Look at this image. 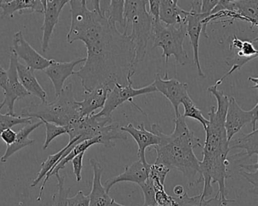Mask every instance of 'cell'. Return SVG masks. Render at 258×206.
Here are the masks:
<instances>
[{"label":"cell","instance_id":"cell-13","mask_svg":"<svg viewBox=\"0 0 258 206\" xmlns=\"http://www.w3.org/2000/svg\"><path fill=\"white\" fill-rule=\"evenodd\" d=\"M210 15L202 14L190 10L186 19V33L189 37L190 43L193 49V61L197 67L198 74L201 77H206L202 70L199 60V40L202 34L204 20L209 17Z\"/></svg>","mask_w":258,"mask_h":206},{"label":"cell","instance_id":"cell-7","mask_svg":"<svg viewBox=\"0 0 258 206\" xmlns=\"http://www.w3.org/2000/svg\"><path fill=\"white\" fill-rule=\"evenodd\" d=\"M132 85V81L128 82L127 85H120L118 83L114 84V88H111V91L108 94L104 108H102L100 112L96 114V116H97V117H111V114L119 106L126 101H129L136 108H138L142 113H143L141 109L135 105L133 100H134V97H138V96L155 92V91H157L156 88H155L153 83L140 88H134Z\"/></svg>","mask_w":258,"mask_h":206},{"label":"cell","instance_id":"cell-29","mask_svg":"<svg viewBox=\"0 0 258 206\" xmlns=\"http://www.w3.org/2000/svg\"><path fill=\"white\" fill-rule=\"evenodd\" d=\"M152 180L154 190H155V199L158 206H176L177 199L176 197L168 195L164 189V184L161 183L157 177L148 176Z\"/></svg>","mask_w":258,"mask_h":206},{"label":"cell","instance_id":"cell-33","mask_svg":"<svg viewBox=\"0 0 258 206\" xmlns=\"http://www.w3.org/2000/svg\"><path fill=\"white\" fill-rule=\"evenodd\" d=\"M41 121L46 126V141L43 144V149L46 150L55 138L60 135L67 134V131H66V127H63V126H57L53 123H48L43 120H41Z\"/></svg>","mask_w":258,"mask_h":206},{"label":"cell","instance_id":"cell-3","mask_svg":"<svg viewBox=\"0 0 258 206\" xmlns=\"http://www.w3.org/2000/svg\"><path fill=\"white\" fill-rule=\"evenodd\" d=\"M173 122L174 129L170 135L164 134L159 124H153L151 128V132L161 139L158 145L152 147L157 153L155 163L180 171L186 178L188 186H193L202 182L197 177L200 160L194 153L195 148L202 147L200 138L188 128L180 113L175 115Z\"/></svg>","mask_w":258,"mask_h":206},{"label":"cell","instance_id":"cell-19","mask_svg":"<svg viewBox=\"0 0 258 206\" xmlns=\"http://www.w3.org/2000/svg\"><path fill=\"white\" fill-rule=\"evenodd\" d=\"M0 9L3 10L1 19H13L16 12L20 15L44 13L42 0H0Z\"/></svg>","mask_w":258,"mask_h":206},{"label":"cell","instance_id":"cell-31","mask_svg":"<svg viewBox=\"0 0 258 206\" xmlns=\"http://www.w3.org/2000/svg\"><path fill=\"white\" fill-rule=\"evenodd\" d=\"M56 177L57 192L52 195V201L51 206H67V198L70 193L71 187L66 186V177L59 174L55 175Z\"/></svg>","mask_w":258,"mask_h":206},{"label":"cell","instance_id":"cell-8","mask_svg":"<svg viewBox=\"0 0 258 206\" xmlns=\"http://www.w3.org/2000/svg\"><path fill=\"white\" fill-rule=\"evenodd\" d=\"M257 108L258 103H256L250 111H244L240 108L235 97H229L225 119V128L228 141H230L234 135L241 132V129L249 123L251 124L253 130L256 129Z\"/></svg>","mask_w":258,"mask_h":206},{"label":"cell","instance_id":"cell-30","mask_svg":"<svg viewBox=\"0 0 258 206\" xmlns=\"http://www.w3.org/2000/svg\"><path fill=\"white\" fill-rule=\"evenodd\" d=\"M181 105H182L184 108V114H182L184 118L189 117L193 120H197L202 125L204 129H205L208 123V120L204 117L202 111L198 108L197 105L195 104L189 95L187 96L182 100Z\"/></svg>","mask_w":258,"mask_h":206},{"label":"cell","instance_id":"cell-20","mask_svg":"<svg viewBox=\"0 0 258 206\" xmlns=\"http://www.w3.org/2000/svg\"><path fill=\"white\" fill-rule=\"evenodd\" d=\"M81 142H82V141H81L79 138H75V139L72 140V141H69V144H68V145H66L64 148L61 149L58 153L48 156L47 159L41 164V169L37 173V177L33 180L31 184L32 187H35V186L44 178L43 183H42L41 187H40V193H39L38 197H37V201H40V200L42 199L45 186H46V183H47L49 179L50 178L51 173H52L55 167L56 166L57 164L59 162L60 159H61V156L64 154V152H66L72 144H75V143Z\"/></svg>","mask_w":258,"mask_h":206},{"label":"cell","instance_id":"cell-5","mask_svg":"<svg viewBox=\"0 0 258 206\" xmlns=\"http://www.w3.org/2000/svg\"><path fill=\"white\" fill-rule=\"evenodd\" d=\"M148 0H126L124 2L125 25H132L129 37L136 49V66L144 60L147 52L148 43L152 37L153 19L146 10Z\"/></svg>","mask_w":258,"mask_h":206},{"label":"cell","instance_id":"cell-28","mask_svg":"<svg viewBox=\"0 0 258 206\" xmlns=\"http://www.w3.org/2000/svg\"><path fill=\"white\" fill-rule=\"evenodd\" d=\"M176 206H223L218 194H216L213 198H202L201 193L195 196H190L186 192L181 196L176 197Z\"/></svg>","mask_w":258,"mask_h":206},{"label":"cell","instance_id":"cell-2","mask_svg":"<svg viewBox=\"0 0 258 206\" xmlns=\"http://www.w3.org/2000/svg\"><path fill=\"white\" fill-rule=\"evenodd\" d=\"M217 100V108L213 106L208 115V123L205 128L206 133L205 144L202 150V160L199 165V175L204 183V189L201 195L208 198L214 192L213 183L218 184V194L223 206L234 200L228 199V189L226 180L228 177L229 165V143L225 128V119L227 111L229 98L217 85H211L208 88Z\"/></svg>","mask_w":258,"mask_h":206},{"label":"cell","instance_id":"cell-15","mask_svg":"<svg viewBox=\"0 0 258 206\" xmlns=\"http://www.w3.org/2000/svg\"><path fill=\"white\" fill-rule=\"evenodd\" d=\"M85 61L86 58H78L69 62H59L54 60L50 66L43 70L53 84L55 97L61 94L66 79L75 74V67Z\"/></svg>","mask_w":258,"mask_h":206},{"label":"cell","instance_id":"cell-42","mask_svg":"<svg viewBox=\"0 0 258 206\" xmlns=\"http://www.w3.org/2000/svg\"><path fill=\"white\" fill-rule=\"evenodd\" d=\"M173 192L177 195V197H179L185 192V190H184L183 186H181V185H177L173 189Z\"/></svg>","mask_w":258,"mask_h":206},{"label":"cell","instance_id":"cell-21","mask_svg":"<svg viewBox=\"0 0 258 206\" xmlns=\"http://www.w3.org/2000/svg\"><path fill=\"white\" fill-rule=\"evenodd\" d=\"M18 77L22 83V86L30 94L36 96L41 100V102H46L47 94L39 83L34 71L25 64H22L18 61L16 64Z\"/></svg>","mask_w":258,"mask_h":206},{"label":"cell","instance_id":"cell-14","mask_svg":"<svg viewBox=\"0 0 258 206\" xmlns=\"http://www.w3.org/2000/svg\"><path fill=\"white\" fill-rule=\"evenodd\" d=\"M90 164L93 168V178L91 192L88 195L90 198L89 206H126L119 204L110 197L104 188L101 181L104 169L100 162L93 158L90 159Z\"/></svg>","mask_w":258,"mask_h":206},{"label":"cell","instance_id":"cell-39","mask_svg":"<svg viewBox=\"0 0 258 206\" xmlns=\"http://www.w3.org/2000/svg\"><path fill=\"white\" fill-rule=\"evenodd\" d=\"M17 132L12 129H7L0 135V138L7 144V146L12 145L16 141Z\"/></svg>","mask_w":258,"mask_h":206},{"label":"cell","instance_id":"cell-37","mask_svg":"<svg viewBox=\"0 0 258 206\" xmlns=\"http://www.w3.org/2000/svg\"><path fill=\"white\" fill-rule=\"evenodd\" d=\"M86 152L80 153L78 156H75L72 160V165H73L74 174L76 177L77 182H80L82 179V169H83V159H84V155Z\"/></svg>","mask_w":258,"mask_h":206},{"label":"cell","instance_id":"cell-34","mask_svg":"<svg viewBox=\"0 0 258 206\" xmlns=\"http://www.w3.org/2000/svg\"><path fill=\"white\" fill-rule=\"evenodd\" d=\"M240 167H241L240 172L241 175L244 176V178L250 182L256 189L257 188V162L251 165H240Z\"/></svg>","mask_w":258,"mask_h":206},{"label":"cell","instance_id":"cell-41","mask_svg":"<svg viewBox=\"0 0 258 206\" xmlns=\"http://www.w3.org/2000/svg\"><path fill=\"white\" fill-rule=\"evenodd\" d=\"M8 79V72L0 65V88L5 89Z\"/></svg>","mask_w":258,"mask_h":206},{"label":"cell","instance_id":"cell-18","mask_svg":"<svg viewBox=\"0 0 258 206\" xmlns=\"http://www.w3.org/2000/svg\"><path fill=\"white\" fill-rule=\"evenodd\" d=\"M120 130L125 133L129 134L134 138L138 146V151H137L138 159L144 163L147 162L146 158V150L148 147L158 145L161 141L159 137L152 133V132L146 130L143 123L139 125L137 127H135L134 125L130 123L126 126L120 127Z\"/></svg>","mask_w":258,"mask_h":206},{"label":"cell","instance_id":"cell-1","mask_svg":"<svg viewBox=\"0 0 258 206\" xmlns=\"http://www.w3.org/2000/svg\"><path fill=\"white\" fill-rule=\"evenodd\" d=\"M90 2L93 10L86 0L69 1L72 23L68 43L81 40L87 50L85 64L75 75L87 92L101 84L127 85L137 70L135 46L127 32H119L102 14L100 1Z\"/></svg>","mask_w":258,"mask_h":206},{"label":"cell","instance_id":"cell-17","mask_svg":"<svg viewBox=\"0 0 258 206\" xmlns=\"http://www.w3.org/2000/svg\"><path fill=\"white\" fill-rule=\"evenodd\" d=\"M111 88L108 84H101L89 92L84 91V100L78 101L81 117H90L95 111L102 109Z\"/></svg>","mask_w":258,"mask_h":206},{"label":"cell","instance_id":"cell-10","mask_svg":"<svg viewBox=\"0 0 258 206\" xmlns=\"http://www.w3.org/2000/svg\"><path fill=\"white\" fill-rule=\"evenodd\" d=\"M13 50L17 55L25 61L26 66L35 70H44L53 62V59H47L35 50L28 41L25 40L22 31L16 33L13 36Z\"/></svg>","mask_w":258,"mask_h":206},{"label":"cell","instance_id":"cell-26","mask_svg":"<svg viewBox=\"0 0 258 206\" xmlns=\"http://www.w3.org/2000/svg\"><path fill=\"white\" fill-rule=\"evenodd\" d=\"M233 3L234 12L242 19L248 22L252 28H257V0H235Z\"/></svg>","mask_w":258,"mask_h":206},{"label":"cell","instance_id":"cell-24","mask_svg":"<svg viewBox=\"0 0 258 206\" xmlns=\"http://www.w3.org/2000/svg\"><path fill=\"white\" fill-rule=\"evenodd\" d=\"M43 124V122L34 123V124L26 125L25 127L22 128L21 130L17 132L16 141L12 145L7 146V150L4 156L0 158V162L2 163H6L8 159L15 153H17L19 150H22L28 146L33 145L35 143V140L30 139L29 135L36 129Z\"/></svg>","mask_w":258,"mask_h":206},{"label":"cell","instance_id":"cell-38","mask_svg":"<svg viewBox=\"0 0 258 206\" xmlns=\"http://www.w3.org/2000/svg\"><path fill=\"white\" fill-rule=\"evenodd\" d=\"M149 14L152 16L153 21L160 22V0H149Z\"/></svg>","mask_w":258,"mask_h":206},{"label":"cell","instance_id":"cell-11","mask_svg":"<svg viewBox=\"0 0 258 206\" xmlns=\"http://www.w3.org/2000/svg\"><path fill=\"white\" fill-rule=\"evenodd\" d=\"M152 83L155 85L157 91L161 92L166 98L170 100L174 109L175 115L179 114V105L185 97L189 95L187 91L188 84L179 82L176 79H169L167 72H165L164 78H161L158 73Z\"/></svg>","mask_w":258,"mask_h":206},{"label":"cell","instance_id":"cell-40","mask_svg":"<svg viewBox=\"0 0 258 206\" xmlns=\"http://www.w3.org/2000/svg\"><path fill=\"white\" fill-rule=\"evenodd\" d=\"M219 0H204L202 3L201 13L202 14L211 15L214 7L218 4Z\"/></svg>","mask_w":258,"mask_h":206},{"label":"cell","instance_id":"cell-25","mask_svg":"<svg viewBox=\"0 0 258 206\" xmlns=\"http://www.w3.org/2000/svg\"><path fill=\"white\" fill-rule=\"evenodd\" d=\"M124 0H111V1H100V9L102 14L111 23H118L124 31L127 32V28L125 25L123 13H124Z\"/></svg>","mask_w":258,"mask_h":206},{"label":"cell","instance_id":"cell-36","mask_svg":"<svg viewBox=\"0 0 258 206\" xmlns=\"http://www.w3.org/2000/svg\"><path fill=\"white\" fill-rule=\"evenodd\" d=\"M90 198L89 195H84L82 190L78 191L73 197H68L67 206H89Z\"/></svg>","mask_w":258,"mask_h":206},{"label":"cell","instance_id":"cell-16","mask_svg":"<svg viewBox=\"0 0 258 206\" xmlns=\"http://www.w3.org/2000/svg\"><path fill=\"white\" fill-rule=\"evenodd\" d=\"M149 165L150 164L149 162L144 163L138 159L131 165L126 166L123 173L105 181L103 185L104 188L108 193L114 185L120 182H132L137 183L139 186L143 184L147 180Z\"/></svg>","mask_w":258,"mask_h":206},{"label":"cell","instance_id":"cell-35","mask_svg":"<svg viewBox=\"0 0 258 206\" xmlns=\"http://www.w3.org/2000/svg\"><path fill=\"white\" fill-rule=\"evenodd\" d=\"M170 168H167L165 165L154 162L153 164L149 165L148 176L157 177L161 181V183L164 184L166 177H167V174L170 172Z\"/></svg>","mask_w":258,"mask_h":206},{"label":"cell","instance_id":"cell-32","mask_svg":"<svg viewBox=\"0 0 258 206\" xmlns=\"http://www.w3.org/2000/svg\"><path fill=\"white\" fill-rule=\"evenodd\" d=\"M32 118L22 117V116H12L10 114H2L0 113V135L4 130L12 129L19 125L31 124Z\"/></svg>","mask_w":258,"mask_h":206},{"label":"cell","instance_id":"cell-22","mask_svg":"<svg viewBox=\"0 0 258 206\" xmlns=\"http://www.w3.org/2000/svg\"><path fill=\"white\" fill-rule=\"evenodd\" d=\"M238 138L231 140L229 143V150L233 149H241V152L238 154L234 155L229 159L233 158H240L241 156L251 157L253 155L257 156L258 154V133L257 129L252 131L250 133L244 134L242 132Z\"/></svg>","mask_w":258,"mask_h":206},{"label":"cell","instance_id":"cell-27","mask_svg":"<svg viewBox=\"0 0 258 206\" xmlns=\"http://www.w3.org/2000/svg\"><path fill=\"white\" fill-rule=\"evenodd\" d=\"M97 144H101L100 139L99 138H92V139L86 140V141H82V142L78 143L72 149V151L58 162V165L55 167L53 171L51 173L50 177L52 176L59 174L60 170L64 169L66 168V165L69 162H71L75 156H78V154L83 153V152L87 151L91 146Z\"/></svg>","mask_w":258,"mask_h":206},{"label":"cell","instance_id":"cell-12","mask_svg":"<svg viewBox=\"0 0 258 206\" xmlns=\"http://www.w3.org/2000/svg\"><path fill=\"white\" fill-rule=\"evenodd\" d=\"M70 1V0H69ZM68 0H42L44 7V20L41 30L43 31V38L41 49L43 52L49 50V43L53 34L54 29L59 21L60 14L64 6L69 4Z\"/></svg>","mask_w":258,"mask_h":206},{"label":"cell","instance_id":"cell-23","mask_svg":"<svg viewBox=\"0 0 258 206\" xmlns=\"http://www.w3.org/2000/svg\"><path fill=\"white\" fill-rule=\"evenodd\" d=\"M177 0H160V22L166 25H176L186 22L188 12L178 6Z\"/></svg>","mask_w":258,"mask_h":206},{"label":"cell","instance_id":"cell-9","mask_svg":"<svg viewBox=\"0 0 258 206\" xmlns=\"http://www.w3.org/2000/svg\"><path fill=\"white\" fill-rule=\"evenodd\" d=\"M19 58L14 51L10 47V62L8 72V79L4 91V98L0 103V111L7 106L8 108L7 114L12 116H17L15 112V104L17 100H22L31 95L22 86L18 77L16 64Z\"/></svg>","mask_w":258,"mask_h":206},{"label":"cell","instance_id":"cell-4","mask_svg":"<svg viewBox=\"0 0 258 206\" xmlns=\"http://www.w3.org/2000/svg\"><path fill=\"white\" fill-rule=\"evenodd\" d=\"M22 117L37 118L57 126L66 127L71 122L80 118L79 107L75 100L73 85L69 84L51 103L31 102L22 110Z\"/></svg>","mask_w":258,"mask_h":206},{"label":"cell","instance_id":"cell-6","mask_svg":"<svg viewBox=\"0 0 258 206\" xmlns=\"http://www.w3.org/2000/svg\"><path fill=\"white\" fill-rule=\"evenodd\" d=\"M186 33V22L176 25H164L161 22L153 21L152 37L153 49L161 48V56L165 58V63L173 55L176 62L180 65L186 64L188 57L183 48Z\"/></svg>","mask_w":258,"mask_h":206}]
</instances>
